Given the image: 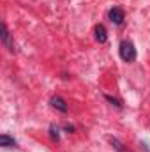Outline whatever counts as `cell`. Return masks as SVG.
<instances>
[{
	"label": "cell",
	"instance_id": "1",
	"mask_svg": "<svg viewBox=\"0 0 150 152\" xmlns=\"http://www.w3.org/2000/svg\"><path fill=\"white\" fill-rule=\"evenodd\" d=\"M118 53H120V58L125 60V62H134L136 60V48L131 41H122L120 48H118Z\"/></svg>",
	"mask_w": 150,
	"mask_h": 152
},
{
	"label": "cell",
	"instance_id": "2",
	"mask_svg": "<svg viewBox=\"0 0 150 152\" xmlns=\"http://www.w3.org/2000/svg\"><path fill=\"white\" fill-rule=\"evenodd\" d=\"M108 18H110V21H111L113 25H122L124 18H125V12L120 7H111L110 12H108Z\"/></svg>",
	"mask_w": 150,
	"mask_h": 152
},
{
	"label": "cell",
	"instance_id": "3",
	"mask_svg": "<svg viewBox=\"0 0 150 152\" xmlns=\"http://www.w3.org/2000/svg\"><path fill=\"white\" fill-rule=\"evenodd\" d=\"M50 104H51V106H53L55 110L62 112V113H67V112H69V106H67L66 99H62L60 96H53V97L50 99Z\"/></svg>",
	"mask_w": 150,
	"mask_h": 152
},
{
	"label": "cell",
	"instance_id": "4",
	"mask_svg": "<svg viewBox=\"0 0 150 152\" xmlns=\"http://www.w3.org/2000/svg\"><path fill=\"white\" fill-rule=\"evenodd\" d=\"M0 39H2V44H4L9 51H14V42H12V39H11V34H9V30H7V25H5V23H2Z\"/></svg>",
	"mask_w": 150,
	"mask_h": 152
},
{
	"label": "cell",
	"instance_id": "5",
	"mask_svg": "<svg viewBox=\"0 0 150 152\" xmlns=\"http://www.w3.org/2000/svg\"><path fill=\"white\" fill-rule=\"evenodd\" d=\"M0 147H4V149H18V142L9 134H2L0 136Z\"/></svg>",
	"mask_w": 150,
	"mask_h": 152
},
{
	"label": "cell",
	"instance_id": "6",
	"mask_svg": "<svg viewBox=\"0 0 150 152\" xmlns=\"http://www.w3.org/2000/svg\"><path fill=\"white\" fill-rule=\"evenodd\" d=\"M94 37H95V41H97L99 44L106 42V41H108V34H106V28H104L103 25H97V27L94 28Z\"/></svg>",
	"mask_w": 150,
	"mask_h": 152
},
{
	"label": "cell",
	"instance_id": "7",
	"mask_svg": "<svg viewBox=\"0 0 150 152\" xmlns=\"http://www.w3.org/2000/svg\"><path fill=\"white\" fill-rule=\"evenodd\" d=\"M108 140H110V143L113 145V149H115L117 152H125V149H124V143H122L118 138H115V136H110Z\"/></svg>",
	"mask_w": 150,
	"mask_h": 152
},
{
	"label": "cell",
	"instance_id": "8",
	"mask_svg": "<svg viewBox=\"0 0 150 152\" xmlns=\"http://www.w3.org/2000/svg\"><path fill=\"white\" fill-rule=\"evenodd\" d=\"M104 99L111 104V106H115V108H118V110H122L124 108V104H122V101L120 99H117V97H113V96H108V94H104Z\"/></svg>",
	"mask_w": 150,
	"mask_h": 152
},
{
	"label": "cell",
	"instance_id": "9",
	"mask_svg": "<svg viewBox=\"0 0 150 152\" xmlns=\"http://www.w3.org/2000/svg\"><path fill=\"white\" fill-rule=\"evenodd\" d=\"M50 138H51L53 142H60V131H58V127H57L55 124L50 126Z\"/></svg>",
	"mask_w": 150,
	"mask_h": 152
},
{
	"label": "cell",
	"instance_id": "10",
	"mask_svg": "<svg viewBox=\"0 0 150 152\" xmlns=\"http://www.w3.org/2000/svg\"><path fill=\"white\" fill-rule=\"evenodd\" d=\"M64 131H66V133H74V126L66 124V126H64Z\"/></svg>",
	"mask_w": 150,
	"mask_h": 152
}]
</instances>
